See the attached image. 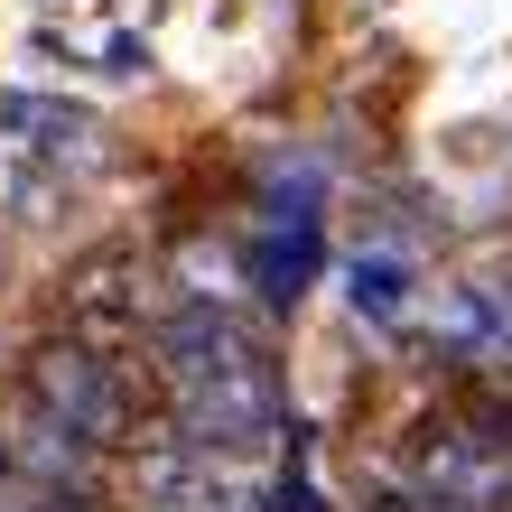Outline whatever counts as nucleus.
Returning a JSON list of instances; mask_svg holds the SVG:
<instances>
[{
	"label": "nucleus",
	"instance_id": "f257e3e1",
	"mask_svg": "<svg viewBox=\"0 0 512 512\" xmlns=\"http://www.w3.org/2000/svg\"><path fill=\"white\" fill-rule=\"evenodd\" d=\"M19 391L38 401L47 419H66L84 447H140V382L131 364L75 345V336H47L19 354Z\"/></svg>",
	"mask_w": 512,
	"mask_h": 512
},
{
	"label": "nucleus",
	"instance_id": "f03ea898",
	"mask_svg": "<svg viewBox=\"0 0 512 512\" xmlns=\"http://www.w3.org/2000/svg\"><path fill=\"white\" fill-rule=\"evenodd\" d=\"M168 410H177V438L196 457H243V447H261L280 429V373H270V354H252V364H233L215 382L168 391Z\"/></svg>",
	"mask_w": 512,
	"mask_h": 512
},
{
	"label": "nucleus",
	"instance_id": "7ed1b4c3",
	"mask_svg": "<svg viewBox=\"0 0 512 512\" xmlns=\"http://www.w3.org/2000/svg\"><path fill=\"white\" fill-rule=\"evenodd\" d=\"M0 485L56 494V503H94L103 494V447H84L66 419H47L38 401H0Z\"/></svg>",
	"mask_w": 512,
	"mask_h": 512
},
{
	"label": "nucleus",
	"instance_id": "20e7f679",
	"mask_svg": "<svg viewBox=\"0 0 512 512\" xmlns=\"http://www.w3.org/2000/svg\"><path fill=\"white\" fill-rule=\"evenodd\" d=\"M317 261H326V233L317 224H261L252 252H243V280L270 298V308H298L308 280H317Z\"/></svg>",
	"mask_w": 512,
	"mask_h": 512
},
{
	"label": "nucleus",
	"instance_id": "39448f33",
	"mask_svg": "<svg viewBox=\"0 0 512 512\" xmlns=\"http://www.w3.org/2000/svg\"><path fill=\"white\" fill-rule=\"evenodd\" d=\"M0 140H19L28 159H84L94 149V112L66 94H0Z\"/></svg>",
	"mask_w": 512,
	"mask_h": 512
},
{
	"label": "nucleus",
	"instance_id": "423d86ee",
	"mask_svg": "<svg viewBox=\"0 0 512 512\" xmlns=\"http://www.w3.org/2000/svg\"><path fill=\"white\" fill-rule=\"evenodd\" d=\"M345 298H354V317L401 326V317H410V298H419V280H410V261H401V252H354Z\"/></svg>",
	"mask_w": 512,
	"mask_h": 512
},
{
	"label": "nucleus",
	"instance_id": "0eeeda50",
	"mask_svg": "<svg viewBox=\"0 0 512 512\" xmlns=\"http://www.w3.org/2000/svg\"><path fill=\"white\" fill-rule=\"evenodd\" d=\"M326 215V168L317 159H280L261 187V224H317Z\"/></svg>",
	"mask_w": 512,
	"mask_h": 512
},
{
	"label": "nucleus",
	"instance_id": "6e6552de",
	"mask_svg": "<svg viewBox=\"0 0 512 512\" xmlns=\"http://www.w3.org/2000/svg\"><path fill=\"white\" fill-rule=\"evenodd\" d=\"M0 512H94V503H56V494H28V485H0Z\"/></svg>",
	"mask_w": 512,
	"mask_h": 512
}]
</instances>
